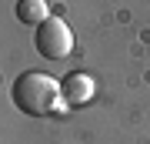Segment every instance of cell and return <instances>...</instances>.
<instances>
[{
	"label": "cell",
	"instance_id": "obj_1",
	"mask_svg": "<svg viewBox=\"0 0 150 144\" xmlns=\"http://www.w3.org/2000/svg\"><path fill=\"white\" fill-rule=\"evenodd\" d=\"M10 101L27 117H57V114H67L70 107L64 101L60 80H54L43 70H23L10 84Z\"/></svg>",
	"mask_w": 150,
	"mask_h": 144
},
{
	"label": "cell",
	"instance_id": "obj_2",
	"mask_svg": "<svg viewBox=\"0 0 150 144\" xmlns=\"http://www.w3.org/2000/svg\"><path fill=\"white\" fill-rule=\"evenodd\" d=\"M33 47H37V54L43 60H64L74 50V34L60 17H47L33 30Z\"/></svg>",
	"mask_w": 150,
	"mask_h": 144
},
{
	"label": "cell",
	"instance_id": "obj_3",
	"mask_svg": "<svg viewBox=\"0 0 150 144\" xmlns=\"http://www.w3.org/2000/svg\"><path fill=\"white\" fill-rule=\"evenodd\" d=\"M60 91H64V101H67L70 107H80V104H87V101L93 97L97 84H93V77H90V74H83V70H74V74H67L64 80H60Z\"/></svg>",
	"mask_w": 150,
	"mask_h": 144
},
{
	"label": "cell",
	"instance_id": "obj_4",
	"mask_svg": "<svg viewBox=\"0 0 150 144\" xmlns=\"http://www.w3.org/2000/svg\"><path fill=\"white\" fill-rule=\"evenodd\" d=\"M47 17H50L47 0H17V20L23 27H33V30H37Z\"/></svg>",
	"mask_w": 150,
	"mask_h": 144
}]
</instances>
